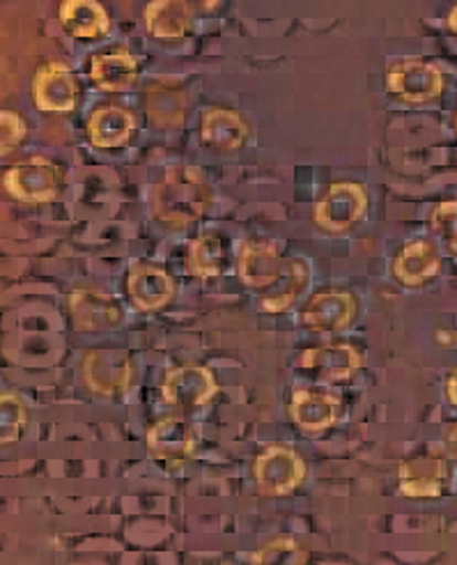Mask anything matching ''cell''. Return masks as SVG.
<instances>
[{"label": "cell", "mask_w": 457, "mask_h": 565, "mask_svg": "<svg viewBox=\"0 0 457 565\" xmlns=\"http://www.w3.org/2000/svg\"><path fill=\"white\" fill-rule=\"evenodd\" d=\"M240 276L248 288L267 290L263 308L280 313L290 308L310 282V269L297 258H283L278 248L265 242H248L240 253Z\"/></svg>", "instance_id": "6da1fadb"}, {"label": "cell", "mask_w": 457, "mask_h": 565, "mask_svg": "<svg viewBox=\"0 0 457 565\" xmlns=\"http://www.w3.org/2000/svg\"><path fill=\"white\" fill-rule=\"evenodd\" d=\"M212 201L214 191L203 175L191 166H173L155 186L152 214L170 228H184L203 216Z\"/></svg>", "instance_id": "7a4b0ae2"}, {"label": "cell", "mask_w": 457, "mask_h": 565, "mask_svg": "<svg viewBox=\"0 0 457 565\" xmlns=\"http://www.w3.org/2000/svg\"><path fill=\"white\" fill-rule=\"evenodd\" d=\"M3 184L21 203H49L61 191V171L44 157H31L10 168Z\"/></svg>", "instance_id": "3957f363"}, {"label": "cell", "mask_w": 457, "mask_h": 565, "mask_svg": "<svg viewBox=\"0 0 457 565\" xmlns=\"http://www.w3.org/2000/svg\"><path fill=\"white\" fill-rule=\"evenodd\" d=\"M253 476L263 494L283 497L290 494L301 483L306 476V462L290 448L272 446L255 460Z\"/></svg>", "instance_id": "277c9868"}, {"label": "cell", "mask_w": 457, "mask_h": 565, "mask_svg": "<svg viewBox=\"0 0 457 565\" xmlns=\"http://www.w3.org/2000/svg\"><path fill=\"white\" fill-rule=\"evenodd\" d=\"M368 207L365 191L354 182H336L316 205V221L329 233H342L363 216Z\"/></svg>", "instance_id": "5b68a950"}, {"label": "cell", "mask_w": 457, "mask_h": 565, "mask_svg": "<svg viewBox=\"0 0 457 565\" xmlns=\"http://www.w3.org/2000/svg\"><path fill=\"white\" fill-rule=\"evenodd\" d=\"M83 377L88 388L99 395L125 393L131 384V359L118 348L93 350L83 361Z\"/></svg>", "instance_id": "8992f818"}, {"label": "cell", "mask_w": 457, "mask_h": 565, "mask_svg": "<svg viewBox=\"0 0 457 565\" xmlns=\"http://www.w3.org/2000/svg\"><path fill=\"white\" fill-rule=\"evenodd\" d=\"M386 81L391 93L410 104L433 102L444 93L442 72L435 65L421 61H405L393 65Z\"/></svg>", "instance_id": "52a82bcc"}, {"label": "cell", "mask_w": 457, "mask_h": 565, "mask_svg": "<svg viewBox=\"0 0 457 565\" xmlns=\"http://www.w3.org/2000/svg\"><path fill=\"white\" fill-rule=\"evenodd\" d=\"M33 99L46 113H67L76 106L78 86L72 70L63 63H46L35 72Z\"/></svg>", "instance_id": "ba28073f"}, {"label": "cell", "mask_w": 457, "mask_h": 565, "mask_svg": "<svg viewBox=\"0 0 457 565\" xmlns=\"http://www.w3.org/2000/svg\"><path fill=\"white\" fill-rule=\"evenodd\" d=\"M357 316V301L350 292L325 290L318 292L304 308L301 322L316 333H336L350 327Z\"/></svg>", "instance_id": "9c48e42d"}, {"label": "cell", "mask_w": 457, "mask_h": 565, "mask_svg": "<svg viewBox=\"0 0 457 565\" xmlns=\"http://www.w3.org/2000/svg\"><path fill=\"white\" fill-rule=\"evenodd\" d=\"M216 393V382L203 365H182V369L168 373L161 395L168 405L191 409L205 405Z\"/></svg>", "instance_id": "30bf717a"}, {"label": "cell", "mask_w": 457, "mask_h": 565, "mask_svg": "<svg viewBox=\"0 0 457 565\" xmlns=\"http://www.w3.org/2000/svg\"><path fill=\"white\" fill-rule=\"evenodd\" d=\"M301 371L327 382L348 380L361 369V354L346 343H327L308 348L299 359Z\"/></svg>", "instance_id": "8fae6325"}, {"label": "cell", "mask_w": 457, "mask_h": 565, "mask_svg": "<svg viewBox=\"0 0 457 565\" xmlns=\"http://www.w3.org/2000/svg\"><path fill=\"white\" fill-rule=\"evenodd\" d=\"M70 316L81 331H102L123 322V308L108 295L81 288L70 297Z\"/></svg>", "instance_id": "7c38bea8"}, {"label": "cell", "mask_w": 457, "mask_h": 565, "mask_svg": "<svg viewBox=\"0 0 457 565\" xmlns=\"http://www.w3.org/2000/svg\"><path fill=\"white\" fill-rule=\"evenodd\" d=\"M446 462L439 456H414L407 458L403 465H400L397 480H400V490H403L405 497H421V499H431L439 497L446 483Z\"/></svg>", "instance_id": "4fadbf2b"}, {"label": "cell", "mask_w": 457, "mask_h": 565, "mask_svg": "<svg viewBox=\"0 0 457 565\" xmlns=\"http://www.w3.org/2000/svg\"><path fill=\"white\" fill-rule=\"evenodd\" d=\"M148 446L152 454L168 462H184L195 450V435L191 423L182 416H168L150 428Z\"/></svg>", "instance_id": "5bb4252c"}, {"label": "cell", "mask_w": 457, "mask_h": 565, "mask_svg": "<svg viewBox=\"0 0 457 565\" xmlns=\"http://www.w3.org/2000/svg\"><path fill=\"white\" fill-rule=\"evenodd\" d=\"M91 76L97 83V88L106 93H123L134 86L138 63L127 49L99 51L91 58Z\"/></svg>", "instance_id": "9a60e30c"}, {"label": "cell", "mask_w": 457, "mask_h": 565, "mask_svg": "<svg viewBox=\"0 0 457 565\" xmlns=\"http://www.w3.org/2000/svg\"><path fill=\"white\" fill-rule=\"evenodd\" d=\"M127 292L138 308L157 310L170 301L176 286L163 269L152 265H136L127 278Z\"/></svg>", "instance_id": "2e32d148"}, {"label": "cell", "mask_w": 457, "mask_h": 565, "mask_svg": "<svg viewBox=\"0 0 457 565\" xmlns=\"http://www.w3.org/2000/svg\"><path fill=\"white\" fill-rule=\"evenodd\" d=\"M136 120L123 106H99L88 120V138L95 148H120L131 138Z\"/></svg>", "instance_id": "e0dca14e"}, {"label": "cell", "mask_w": 457, "mask_h": 565, "mask_svg": "<svg viewBox=\"0 0 457 565\" xmlns=\"http://www.w3.org/2000/svg\"><path fill=\"white\" fill-rule=\"evenodd\" d=\"M200 136H203L208 146L216 150H237L246 143L248 125L235 110L212 106L203 113Z\"/></svg>", "instance_id": "ac0fdd59"}, {"label": "cell", "mask_w": 457, "mask_h": 565, "mask_svg": "<svg viewBox=\"0 0 457 565\" xmlns=\"http://www.w3.org/2000/svg\"><path fill=\"white\" fill-rule=\"evenodd\" d=\"M340 414V401L327 393L297 391L290 403V416L306 433H320L333 426Z\"/></svg>", "instance_id": "d6986e66"}, {"label": "cell", "mask_w": 457, "mask_h": 565, "mask_svg": "<svg viewBox=\"0 0 457 565\" xmlns=\"http://www.w3.org/2000/svg\"><path fill=\"white\" fill-rule=\"evenodd\" d=\"M439 250L433 242L418 239L407 244L397 253L393 263V274L405 286H421V282L431 280L439 271Z\"/></svg>", "instance_id": "ffe728a7"}, {"label": "cell", "mask_w": 457, "mask_h": 565, "mask_svg": "<svg viewBox=\"0 0 457 565\" xmlns=\"http://www.w3.org/2000/svg\"><path fill=\"white\" fill-rule=\"evenodd\" d=\"M65 31L78 40H97L108 33V14L97 0H65L59 8Z\"/></svg>", "instance_id": "44dd1931"}, {"label": "cell", "mask_w": 457, "mask_h": 565, "mask_svg": "<svg viewBox=\"0 0 457 565\" xmlns=\"http://www.w3.org/2000/svg\"><path fill=\"white\" fill-rule=\"evenodd\" d=\"M142 106H146L148 116L159 127H178L184 120V93L173 81H155L142 93Z\"/></svg>", "instance_id": "7402d4cb"}, {"label": "cell", "mask_w": 457, "mask_h": 565, "mask_svg": "<svg viewBox=\"0 0 457 565\" xmlns=\"http://www.w3.org/2000/svg\"><path fill=\"white\" fill-rule=\"evenodd\" d=\"M193 21L191 6L184 0H152L146 8V28L159 40H180Z\"/></svg>", "instance_id": "603a6c76"}, {"label": "cell", "mask_w": 457, "mask_h": 565, "mask_svg": "<svg viewBox=\"0 0 457 565\" xmlns=\"http://www.w3.org/2000/svg\"><path fill=\"white\" fill-rule=\"evenodd\" d=\"M189 271L200 278L219 276L225 267V244L216 233H203L189 246Z\"/></svg>", "instance_id": "cb8c5ba5"}, {"label": "cell", "mask_w": 457, "mask_h": 565, "mask_svg": "<svg viewBox=\"0 0 457 565\" xmlns=\"http://www.w3.org/2000/svg\"><path fill=\"white\" fill-rule=\"evenodd\" d=\"M251 565H308V552L293 539H276L251 556Z\"/></svg>", "instance_id": "d4e9b609"}, {"label": "cell", "mask_w": 457, "mask_h": 565, "mask_svg": "<svg viewBox=\"0 0 457 565\" xmlns=\"http://www.w3.org/2000/svg\"><path fill=\"white\" fill-rule=\"evenodd\" d=\"M25 405L17 398V395L6 393L0 398V437H3V444L17 441L21 430L25 428Z\"/></svg>", "instance_id": "484cf974"}, {"label": "cell", "mask_w": 457, "mask_h": 565, "mask_svg": "<svg viewBox=\"0 0 457 565\" xmlns=\"http://www.w3.org/2000/svg\"><path fill=\"white\" fill-rule=\"evenodd\" d=\"M433 231L439 235L450 253H457V201H444L435 207Z\"/></svg>", "instance_id": "4316f807"}, {"label": "cell", "mask_w": 457, "mask_h": 565, "mask_svg": "<svg viewBox=\"0 0 457 565\" xmlns=\"http://www.w3.org/2000/svg\"><path fill=\"white\" fill-rule=\"evenodd\" d=\"M25 122L17 116V113L12 110H3L0 113V150H3V154L12 152L14 148H19L21 140L25 138Z\"/></svg>", "instance_id": "83f0119b"}, {"label": "cell", "mask_w": 457, "mask_h": 565, "mask_svg": "<svg viewBox=\"0 0 457 565\" xmlns=\"http://www.w3.org/2000/svg\"><path fill=\"white\" fill-rule=\"evenodd\" d=\"M448 398H450V403L457 407V371H453V375L448 377Z\"/></svg>", "instance_id": "f1b7e54d"}, {"label": "cell", "mask_w": 457, "mask_h": 565, "mask_svg": "<svg viewBox=\"0 0 457 565\" xmlns=\"http://www.w3.org/2000/svg\"><path fill=\"white\" fill-rule=\"evenodd\" d=\"M448 450H450V456L457 460V426L448 433Z\"/></svg>", "instance_id": "f546056e"}, {"label": "cell", "mask_w": 457, "mask_h": 565, "mask_svg": "<svg viewBox=\"0 0 457 565\" xmlns=\"http://www.w3.org/2000/svg\"><path fill=\"white\" fill-rule=\"evenodd\" d=\"M448 25H450V31H455L457 33V6L450 10V14H448Z\"/></svg>", "instance_id": "4dcf8cb0"}, {"label": "cell", "mask_w": 457, "mask_h": 565, "mask_svg": "<svg viewBox=\"0 0 457 565\" xmlns=\"http://www.w3.org/2000/svg\"><path fill=\"white\" fill-rule=\"evenodd\" d=\"M455 127H457V113H455Z\"/></svg>", "instance_id": "1f68e13d"}]
</instances>
